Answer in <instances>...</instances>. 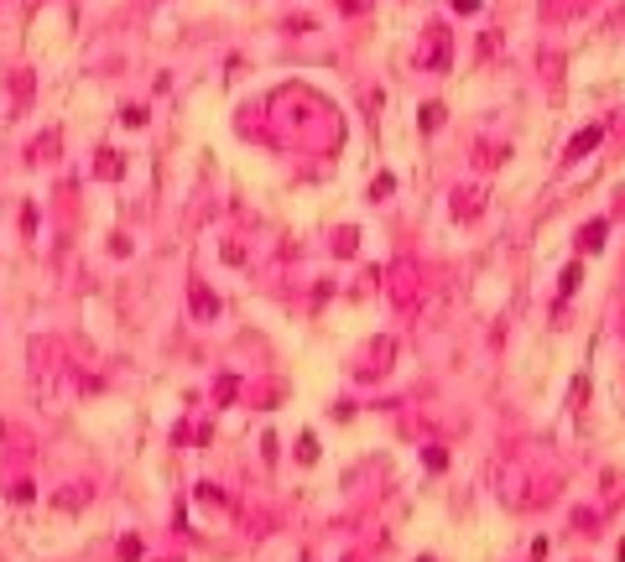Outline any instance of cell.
Returning a JSON list of instances; mask_svg holds the SVG:
<instances>
[{"instance_id":"6da1fadb","label":"cell","mask_w":625,"mask_h":562,"mask_svg":"<svg viewBox=\"0 0 625 562\" xmlns=\"http://www.w3.org/2000/svg\"><path fill=\"white\" fill-rule=\"evenodd\" d=\"M422 68L443 73L448 68V31L443 26H427V52H422Z\"/></svg>"},{"instance_id":"7a4b0ae2","label":"cell","mask_w":625,"mask_h":562,"mask_svg":"<svg viewBox=\"0 0 625 562\" xmlns=\"http://www.w3.org/2000/svg\"><path fill=\"white\" fill-rule=\"evenodd\" d=\"M485 187H458V193H454V219H479V214H485Z\"/></svg>"},{"instance_id":"3957f363","label":"cell","mask_w":625,"mask_h":562,"mask_svg":"<svg viewBox=\"0 0 625 562\" xmlns=\"http://www.w3.org/2000/svg\"><path fill=\"white\" fill-rule=\"evenodd\" d=\"M599 136H605V125H589V130H578V136L568 141V162H584L589 151L599 146Z\"/></svg>"},{"instance_id":"277c9868","label":"cell","mask_w":625,"mask_h":562,"mask_svg":"<svg viewBox=\"0 0 625 562\" xmlns=\"http://www.w3.org/2000/svg\"><path fill=\"white\" fill-rule=\"evenodd\" d=\"M94 178H105V182L125 178V162H120V151H100V162H94Z\"/></svg>"},{"instance_id":"5b68a950","label":"cell","mask_w":625,"mask_h":562,"mask_svg":"<svg viewBox=\"0 0 625 562\" xmlns=\"http://www.w3.org/2000/svg\"><path fill=\"white\" fill-rule=\"evenodd\" d=\"M605 235H610V224H605V219H594V224H589L584 235H578V250H589V256H594V250L605 245Z\"/></svg>"},{"instance_id":"8992f818","label":"cell","mask_w":625,"mask_h":562,"mask_svg":"<svg viewBox=\"0 0 625 562\" xmlns=\"http://www.w3.org/2000/svg\"><path fill=\"white\" fill-rule=\"evenodd\" d=\"M58 130H47V136H37V141H31V162H52V157H58Z\"/></svg>"},{"instance_id":"52a82bcc","label":"cell","mask_w":625,"mask_h":562,"mask_svg":"<svg viewBox=\"0 0 625 562\" xmlns=\"http://www.w3.org/2000/svg\"><path fill=\"white\" fill-rule=\"evenodd\" d=\"M193 313H199V318H214V313H219V297L203 292L199 281H193Z\"/></svg>"},{"instance_id":"ba28073f","label":"cell","mask_w":625,"mask_h":562,"mask_svg":"<svg viewBox=\"0 0 625 562\" xmlns=\"http://www.w3.org/2000/svg\"><path fill=\"white\" fill-rule=\"evenodd\" d=\"M443 115H448L443 104H422V130H438V125H443Z\"/></svg>"},{"instance_id":"9c48e42d","label":"cell","mask_w":625,"mask_h":562,"mask_svg":"<svg viewBox=\"0 0 625 562\" xmlns=\"http://www.w3.org/2000/svg\"><path fill=\"white\" fill-rule=\"evenodd\" d=\"M578 6H589V0H547V16H573Z\"/></svg>"},{"instance_id":"30bf717a","label":"cell","mask_w":625,"mask_h":562,"mask_svg":"<svg viewBox=\"0 0 625 562\" xmlns=\"http://www.w3.org/2000/svg\"><path fill=\"white\" fill-rule=\"evenodd\" d=\"M298 458H302V464H313V458H318V437H313V432L298 437Z\"/></svg>"},{"instance_id":"8fae6325","label":"cell","mask_w":625,"mask_h":562,"mask_svg":"<svg viewBox=\"0 0 625 562\" xmlns=\"http://www.w3.org/2000/svg\"><path fill=\"white\" fill-rule=\"evenodd\" d=\"M235 391H240V380H235V375H219V385H214V396H219V401H235Z\"/></svg>"},{"instance_id":"7c38bea8","label":"cell","mask_w":625,"mask_h":562,"mask_svg":"<svg viewBox=\"0 0 625 562\" xmlns=\"http://www.w3.org/2000/svg\"><path fill=\"white\" fill-rule=\"evenodd\" d=\"M355 229H339V235H334V250H339V256H355Z\"/></svg>"},{"instance_id":"4fadbf2b","label":"cell","mask_w":625,"mask_h":562,"mask_svg":"<svg viewBox=\"0 0 625 562\" xmlns=\"http://www.w3.org/2000/svg\"><path fill=\"white\" fill-rule=\"evenodd\" d=\"M578 281H584V266H568V271H563V297H573Z\"/></svg>"},{"instance_id":"5bb4252c","label":"cell","mask_w":625,"mask_h":562,"mask_svg":"<svg viewBox=\"0 0 625 562\" xmlns=\"http://www.w3.org/2000/svg\"><path fill=\"white\" fill-rule=\"evenodd\" d=\"M391 187H396V178H391V172H380V178H376V182H370V198H386V193H391Z\"/></svg>"},{"instance_id":"9a60e30c","label":"cell","mask_w":625,"mask_h":562,"mask_svg":"<svg viewBox=\"0 0 625 562\" xmlns=\"http://www.w3.org/2000/svg\"><path fill=\"white\" fill-rule=\"evenodd\" d=\"M120 557L136 562V557H141V536H125V542H120Z\"/></svg>"},{"instance_id":"2e32d148","label":"cell","mask_w":625,"mask_h":562,"mask_svg":"<svg viewBox=\"0 0 625 562\" xmlns=\"http://www.w3.org/2000/svg\"><path fill=\"white\" fill-rule=\"evenodd\" d=\"M120 120H125V125H146V109H141V104H130V109H125Z\"/></svg>"},{"instance_id":"e0dca14e","label":"cell","mask_w":625,"mask_h":562,"mask_svg":"<svg viewBox=\"0 0 625 562\" xmlns=\"http://www.w3.org/2000/svg\"><path fill=\"white\" fill-rule=\"evenodd\" d=\"M448 6H454L458 16H474V10H479V0H448Z\"/></svg>"},{"instance_id":"ac0fdd59","label":"cell","mask_w":625,"mask_h":562,"mask_svg":"<svg viewBox=\"0 0 625 562\" xmlns=\"http://www.w3.org/2000/svg\"><path fill=\"white\" fill-rule=\"evenodd\" d=\"M620 562H625V542H620Z\"/></svg>"},{"instance_id":"d6986e66","label":"cell","mask_w":625,"mask_h":562,"mask_svg":"<svg viewBox=\"0 0 625 562\" xmlns=\"http://www.w3.org/2000/svg\"><path fill=\"white\" fill-rule=\"evenodd\" d=\"M422 562H433V557H422Z\"/></svg>"}]
</instances>
